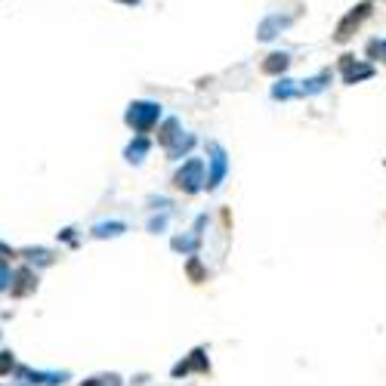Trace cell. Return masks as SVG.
<instances>
[{"instance_id": "6", "label": "cell", "mask_w": 386, "mask_h": 386, "mask_svg": "<svg viewBox=\"0 0 386 386\" xmlns=\"http://www.w3.org/2000/svg\"><path fill=\"white\" fill-rule=\"evenodd\" d=\"M192 371H201V374H207V371H210V362H207V353H204V349H195L189 359L176 364V368H173V377H185V374H192Z\"/></svg>"}, {"instance_id": "1", "label": "cell", "mask_w": 386, "mask_h": 386, "mask_svg": "<svg viewBox=\"0 0 386 386\" xmlns=\"http://www.w3.org/2000/svg\"><path fill=\"white\" fill-rule=\"evenodd\" d=\"M124 121H127V127H130V130L148 133L161 121V105L158 102H133L130 109H127Z\"/></svg>"}, {"instance_id": "20", "label": "cell", "mask_w": 386, "mask_h": 386, "mask_svg": "<svg viewBox=\"0 0 386 386\" xmlns=\"http://www.w3.org/2000/svg\"><path fill=\"white\" fill-rule=\"evenodd\" d=\"M294 93H297V90L291 87V81H281V84H278V87L272 90V96H275V99H291Z\"/></svg>"}, {"instance_id": "8", "label": "cell", "mask_w": 386, "mask_h": 386, "mask_svg": "<svg viewBox=\"0 0 386 386\" xmlns=\"http://www.w3.org/2000/svg\"><path fill=\"white\" fill-rule=\"evenodd\" d=\"M19 377H25V383H44V386H56L62 383L68 374H53V371H28V368H19Z\"/></svg>"}, {"instance_id": "16", "label": "cell", "mask_w": 386, "mask_h": 386, "mask_svg": "<svg viewBox=\"0 0 386 386\" xmlns=\"http://www.w3.org/2000/svg\"><path fill=\"white\" fill-rule=\"evenodd\" d=\"M81 386H121V377L118 374H96L90 380H84Z\"/></svg>"}, {"instance_id": "7", "label": "cell", "mask_w": 386, "mask_h": 386, "mask_svg": "<svg viewBox=\"0 0 386 386\" xmlns=\"http://www.w3.org/2000/svg\"><path fill=\"white\" fill-rule=\"evenodd\" d=\"M34 288H38V275H34L31 269H19V272L10 278V294L13 297H25V294H31Z\"/></svg>"}, {"instance_id": "2", "label": "cell", "mask_w": 386, "mask_h": 386, "mask_svg": "<svg viewBox=\"0 0 386 386\" xmlns=\"http://www.w3.org/2000/svg\"><path fill=\"white\" fill-rule=\"evenodd\" d=\"M173 185H176L180 192H185V195H195V192H201V189H204V161H201V158L185 161L183 167L176 170Z\"/></svg>"}, {"instance_id": "11", "label": "cell", "mask_w": 386, "mask_h": 386, "mask_svg": "<svg viewBox=\"0 0 386 386\" xmlns=\"http://www.w3.org/2000/svg\"><path fill=\"white\" fill-rule=\"evenodd\" d=\"M288 65H291L288 53H272L263 62V71H266V75H281V71H288Z\"/></svg>"}, {"instance_id": "24", "label": "cell", "mask_w": 386, "mask_h": 386, "mask_svg": "<svg viewBox=\"0 0 386 386\" xmlns=\"http://www.w3.org/2000/svg\"><path fill=\"white\" fill-rule=\"evenodd\" d=\"M121 3H130V6H137V3H139V0H121Z\"/></svg>"}, {"instance_id": "5", "label": "cell", "mask_w": 386, "mask_h": 386, "mask_svg": "<svg viewBox=\"0 0 386 386\" xmlns=\"http://www.w3.org/2000/svg\"><path fill=\"white\" fill-rule=\"evenodd\" d=\"M340 68H343V84H359V81L374 77V68L364 65V62H355V56H343Z\"/></svg>"}, {"instance_id": "10", "label": "cell", "mask_w": 386, "mask_h": 386, "mask_svg": "<svg viewBox=\"0 0 386 386\" xmlns=\"http://www.w3.org/2000/svg\"><path fill=\"white\" fill-rule=\"evenodd\" d=\"M284 25H288V19H281V16H269L266 22L260 25V31H256V38H260V40H272V38H275V31H281Z\"/></svg>"}, {"instance_id": "12", "label": "cell", "mask_w": 386, "mask_h": 386, "mask_svg": "<svg viewBox=\"0 0 386 386\" xmlns=\"http://www.w3.org/2000/svg\"><path fill=\"white\" fill-rule=\"evenodd\" d=\"M146 152H148V139L146 137H142V133H139V137L137 139H133L130 142V146H127V161H133V164H139L142 158H146Z\"/></svg>"}, {"instance_id": "23", "label": "cell", "mask_w": 386, "mask_h": 386, "mask_svg": "<svg viewBox=\"0 0 386 386\" xmlns=\"http://www.w3.org/2000/svg\"><path fill=\"white\" fill-rule=\"evenodd\" d=\"M6 256H10V260H13V250L6 247V245H0V260H6Z\"/></svg>"}, {"instance_id": "22", "label": "cell", "mask_w": 386, "mask_h": 386, "mask_svg": "<svg viewBox=\"0 0 386 386\" xmlns=\"http://www.w3.org/2000/svg\"><path fill=\"white\" fill-rule=\"evenodd\" d=\"M10 278H13L10 266H6V263L0 260V291H6V288H10Z\"/></svg>"}, {"instance_id": "3", "label": "cell", "mask_w": 386, "mask_h": 386, "mask_svg": "<svg viewBox=\"0 0 386 386\" xmlns=\"http://www.w3.org/2000/svg\"><path fill=\"white\" fill-rule=\"evenodd\" d=\"M368 16H371V6H368V3H359V6H355V10H349L346 16L340 19L337 31H334V40H337V44H346V40L353 38L355 31H359V25H362Z\"/></svg>"}, {"instance_id": "9", "label": "cell", "mask_w": 386, "mask_h": 386, "mask_svg": "<svg viewBox=\"0 0 386 386\" xmlns=\"http://www.w3.org/2000/svg\"><path fill=\"white\" fill-rule=\"evenodd\" d=\"M180 137H183V130H180V121H176V118H167V121H164V124L158 127V142H161L164 148H170Z\"/></svg>"}, {"instance_id": "13", "label": "cell", "mask_w": 386, "mask_h": 386, "mask_svg": "<svg viewBox=\"0 0 386 386\" xmlns=\"http://www.w3.org/2000/svg\"><path fill=\"white\" fill-rule=\"evenodd\" d=\"M327 81H331V71H321L318 77H309V81H303V87H300L297 93H306V96H312V93H321Z\"/></svg>"}, {"instance_id": "21", "label": "cell", "mask_w": 386, "mask_h": 386, "mask_svg": "<svg viewBox=\"0 0 386 386\" xmlns=\"http://www.w3.org/2000/svg\"><path fill=\"white\" fill-rule=\"evenodd\" d=\"M13 368H16V359H13V353H0V377L10 374Z\"/></svg>"}, {"instance_id": "14", "label": "cell", "mask_w": 386, "mask_h": 386, "mask_svg": "<svg viewBox=\"0 0 386 386\" xmlns=\"http://www.w3.org/2000/svg\"><path fill=\"white\" fill-rule=\"evenodd\" d=\"M124 229H127L124 223H99L93 229V235H96V238H114V235H121Z\"/></svg>"}, {"instance_id": "17", "label": "cell", "mask_w": 386, "mask_h": 386, "mask_svg": "<svg viewBox=\"0 0 386 386\" xmlns=\"http://www.w3.org/2000/svg\"><path fill=\"white\" fill-rule=\"evenodd\" d=\"M22 254L28 256V260H34V256H38V263H44V266H49V263H53V254H49V250H44V247H28V250H22Z\"/></svg>"}, {"instance_id": "15", "label": "cell", "mask_w": 386, "mask_h": 386, "mask_svg": "<svg viewBox=\"0 0 386 386\" xmlns=\"http://www.w3.org/2000/svg\"><path fill=\"white\" fill-rule=\"evenodd\" d=\"M192 146H195V137H180V139L173 142V146L167 148V155H170V158H183V155L189 152Z\"/></svg>"}, {"instance_id": "18", "label": "cell", "mask_w": 386, "mask_h": 386, "mask_svg": "<svg viewBox=\"0 0 386 386\" xmlns=\"http://www.w3.org/2000/svg\"><path fill=\"white\" fill-rule=\"evenodd\" d=\"M368 56H371V59H383L386 62V40H371Z\"/></svg>"}, {"instance_id": "19", "label": "cell", "mask_w": 386, "mask_h": 386, "mask_svg": "<svg viewBox=\"0 0 386 386\" xmlns=\"http://www.w3.org/2000/svg\"><path fill=\"white\" fill-rule=\"evenodd\" d=\"M185 269H189V278H192V281H204V278H207V272L201 269V263H198L195 256L189 260V266H185Z\"/></svg>"}, {"instance_id": "4", "label": "cell", "mask_w": 386, "mask_h": 386, "mask_svg": "<svg viewBox=\"0 0 386 386\" xmlns=\"http://www.w3.org/2000/svg\"><path fill=\"white\" fill-rule=\"evenodd\" d=\"M207 155H210V158H207V161H210V176L204 180V185H207V189H217V185L223 183L226 167H229V164H226V152L217 146V142H210V146H207Z\"/></svg>"}]
</instances>
